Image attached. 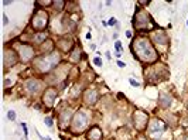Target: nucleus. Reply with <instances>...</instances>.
Masks as SVG:
<instances>
[{"label": "nucleus", "mask_w": 188, "mask_h": 140, "mask_svg": "<svg viewBox=\"0 0 188 140\" xmlns=\"http://www.w3.org/2000/svg\"><path fill=\"white\" fill-rule=\"evenodd\" d=\"M132 48H133V55L142 62L156 64L157 60H158V52L156 51V48L153 45V42L150 41V38L147 37L134 38Z\"/></svg>", "instance_id": "1"}, {"label": "nucleus", "mask_w": 188, "mask_h": 140, "mask_svg": "<svg viewBox=\"0 0 188 140\" xmlns=\"http://www.w3.org/2000/svg\"><path fill=\"white\" fill-rule=\"evenodd\" d=\"M61 62V52L58 50L50 52V54H42L38 58H34L33 64L40 74H48L50 71L60 65Z\"/></svg>", "instance_id": "2"}, {"label": "nucleus", "mask_w": 188, "mask_h": 140, "mask_svg": "<svg viewBox=\"0 0 188 140\" xmlns=\"http://www.w3.org/2000/svg\"><path fill=\"white\" fill-rule=\"evenodd\" d=\"M89 122H91V112L89 110H85V109H78L75 110L72 117V122H71V132L75 133V135H79V133H83L85 130L89 129Z\"/></svg>", "instance_id": "3"}, {"label": "nucleus", "mask_w": 188, "mask_h": 140, "mask_svg": "<svg viewBox=\"0 0 188 140\" xmlns=\"http://www.w3.org/2000/svg\"><path fill=\"white\" fill-rule=\"evenodd\" d=\"M167 123H165L163 119L160 117H153L150 119V123H149V126H147V136H149V139L152 140H163V136L167 133Z\"/></svg>", "instance_id": "4"}, {"label": "nucleus", "mask_w": 188, "mask_h": 140, "mask_svg": "<svg viewBox=\"0 0 188 140\" xmlns=\"http://www.w3.org/2000/svg\"><path fill=\"white\" fill-rule=\"evenodd\" d=\"M133 26L140 31H149L152 28H156V24H154V20L152 19V16L140 9L134 13Z\"/></svg>", "instance_id": "5"}, {"label": "nucleus", "mask_w": 188, "mask_h": 140, "mask_svg": "<svg viewBox=\"0 0 188 140\" xmlns=\"http://www.w3.org/2000/svg\"><path fill=\"white\" fill-rule=\"evenodd\" d=\"M48 21H50V14L47 13L45 10L38 9L33 13L31 17V28L38 33V31H47L48 27Z\"/></svg>", "instance_id": "6"}, {"label": "nucleus", "mask_w": 188, "mask_h": 140, "mask_svg": "<svg viewBox=\"0 0 188 140\" xmlns=\"http://www.w3.org/2000/svg\"><path fill=\"white\" fill-rule=\"evenodd\" d=\"M132 120H133V127L139 133H143V132L147 130V126L150 123V116L146 110L143 109H136L133 112V116H132Z\"/></svg>", "instance_id": "7"}, {"label": "nucleus", "mask_w": 188, "mask_h": 140, "mask_svg": "<svg viewBox=\"0 0 188 140\" xmlns=\"http://www.w3.org/2000/svg\"><path fill=\"white\" fill-rule=\"evenodd\" d=\"M161 70H165V65L163 64H152L144 72H150V74H146V81L150 82V84H157L160 81L165 79L167 78V74H161Z\"/></svg>", "instance_id": "8"}, {"label": "nucleus", "mask_w": 188, "mask_h": 140, "mask_svg": "<svg viewBox=\"0 0 188 140\" xmlns=\"http://www.w3.org/2000/svg\"><path fill=\"white\" fill-rule=\"evenodd\" d=\"M17 54L20 61L23 62H30V61H34L36 58V50L31 44H27V42H20L17 47Z\"/></svg>", "instance_id": "9"}, {"label": "nucleus", "mask_w": 188, "mask_h": 140, "mask_svg": "<svg viewBox=\"0 0 188 140\" xmlns=\"http://www.w3.org/2000/svg\"><path fill=\"white\" fill-rule=\"evenodd\" d=\"M44 88V82L40 79H37V78H30L24 82V91L26 93H28L30 96H36L38 93L42 91Z\"/></svg>", "instance_id": "10"}, {"label": "nucleus", "mask_w": 188, "mask_h": 140, "mask_svg": "<svg viewBox=\"0 0 188 140\" xmlns=\"http://www.w3.org/2000/svg\"><path fill=\"white\" fill-rule=\"evenodd\" d=\"M58 96V89L54 88V86H48L42 91V96H41V102L44 106H47L48 109L54 107L55 99Z\"/></svg>", "instance_id": "11"}, {"label": "nucleus", "mask_w": 188, "mask_h": 140, "mask_svg": "<svg viewBox=\"0 0 188 140\" xmlns=\"http://www.w3.org/2000/svg\"><path fill=\"white\" fill-rule=\"evenodd\" d=\"M74 113L75 112L71 107H65V109H62L60 112V115H58V126H60L61 130H67L68 127H71Z\"/></svg>", "instance_id": "12"}, {"label": "nucleus", "mask_w": 188, "mask_h": 140, "mask_svg": "<svg viewBox=\"0 0 188 140\" xmlns=\"http://www.w3.org/2000/svg\"><path fill=\"white\" fill-rule=\"evenodd\" d=\"M3 60H5V71H7V70H10L11 67L16 65L20 58H18V54L16 50L6 47L5 52H3Z\"/></svg>", "instance_id": "13"}, {"label": "nucleus", "mask_w": 188, "mask_h": 140, "mask_svg": "<svg viewBox=\"0 0 188 140\" xmlns=\"http://www.w3.org/2000/svg\"><path fill=\"white\" fill-rule=\"evenodd\" d=\"M82 101H83V103H85V106H88V107L95 106L96 102L99 101V92H98L95 88L85 89V92L82 93Z\"/></svg>", "instance_id": "14"}, {"label": "nucleus", "mask_w": 188, "mask_h": 140, "mask_svg": "<svg viewBox=\"0 0 188 140\" xmlns=\"http://www.w3.org/2000/svg\"><path fill=\"white\" fill-rule=\"evenodd\" d=\"M150 40H153V42L157 44L158 47H161V45L167 47V45H168V42H170L167 33H165L164 30H161V28H157V30L153 31L152 36H150Z\"/></svg>", "instance_id": "15"}, {"label": "nucleus", "mask_w": 188, "mask_h": 140, "mask_svg": "<svg viewBox=\"0 0 188 140\" xmlns=\"http://www.w3.org/2000/svg\"><path fill=\"white\" fill-rule=\"evenodd\" d=\"M55 45L60 52H71L74 50V40L69 37H62L57 41Z\"/></svg>", "instance_id": "16"}, {"label": "nucleus", "mask_w": 188, "mask_h": 140, "mask_svg": "<svg viewBox=\"0 0 188 140\" xmlns=\"http://www.w3.org/2000/svg\"><path fill=\"white\" fill-rule=\"evenodd\" d=\"M157 102H158L160 109L167 110V109L171 106V103H173V96H171L168 92H164V91H163V92L158 93V99H157Z\"/></svg>", "instance_id": "17"}, {"label": "nucleus", "mask_w": 188, "mask_h": 140, "mask_svg": "<svg viewBox=\"0 0 188 140\" xmlns=\"http://www.w3.org/2000/svg\"><path fill=\"white\" fill-rule=\"evenodd\" d=\"M88 140H103V132L99 126H91L86 132Z\"/></svg>", "instance_id": "18"}, {"label": "nucleus", "mask_w": 188, "mask_h": 140, "mask_svg": "<svg viewBox=\"0 0 188 140\" xmlns=\"http://www.w3.org/2000/svg\"><path fill=\"white\" fill-rule=\"evenodd\" d=\"M48 40V33L47 31H38V33H34V36L31 37V41L37 45H42L44 42Z\"/></svg>", "instance_id": "19"}, {"label": "nucleus", "mask_w": 188, "mask_h": 140, "mask_svg": "<svg viewBox=\"0 0 188 140\" xmlns=\"http://www.w3.org/2000/svg\"><path fill=\"white\" fill-rule=\"evenodd\" d=\"M81 55H82V51H81V47H75L71 54H69V61L72 62V64H78L79 61H81Z\"/></svg>", "instance_id": "20"}, {"label": "nucleus", "mask_w": 188, "mask_h": 140, "mask_svg": "<svg viewBox=\"0 0 188 140\" xmlns=\"http://www.w3.org/2000/svg\"><path fill=\"white\" fill-rule=\"evenodd\" d=\"M55 44H54V41H52V40H51V38H48V40H47L45 42H44V44H42L41 47H40V51L42 52V54H44V52H45V54H50V52H52V51H55Z\"/></svg>", "instance_id": "21"}, {"label": "nucleus", "mask_w": 188, "mask_h": 140, "mask_svg": "<svg viewBox=\"0 0 188 140\" xmlns=\"http://www.w3.org/2000/svg\"><path fill=\"white\" fill-rule=\"evenodd\" d=\"M17 78H18V76L16 74H14L13 76H10V75L6 74L5 75V88L7 89V88H10V86H13V85L17 82Z\"/></svg>", "instance_id": "22"}, {"label": "nucleus", "mask_w": 188, "mask_h": 140, "mask_svg": "<svg viewBox=\"0 0 188 140\" xmlns=\"http://www.w3.org/2000/svg\"><path fill=\"white\" fill-rule=\"evenodd\" d=\"M165 123H167V126H171L174 127L177 123H178V117H177V115H173V113H170V115H165Z\"/></svg>", "instance_id": "23"}, {"label": "nucleus", "mask_w": 188, "mask_h": 140, "mask_svg": "<svg viewBox=\"0 0 188 140\" xmlns=\"http://www.w3.org/2000/svg\"><path fill=\"white\" fill-rule=\"evenodd\" d=\"M81 89L82 88H81L78 84H75L72 88H71V91H69V96L72 99H78L79 96H81Z\"/></svg>", "instance_id": "24"}, {"label": "nucleus", "mask_w": 188, "mask_h": 140, "mask_svg": "<svg viewBox=\"0 0 188 140\" xmlns=\"http://www.w3.org/2000/svg\"><path fill=\"white\" fill-rule=\"evenodd\" d=\"M65 5H67V3H65L64 0H58V2H52V9L55 10V11H61V10L64 9L65 7Z\"/></svg>", "instance_id": "25"}, {"label": "nucleus", "mask_w": 188, "mask_h": 140, "mask_svg": "<svg viewBox=\"0 0 188 140\" xmlns=\"http://www.w3.org/2000/svg\"><path fill=\"white\" fill-rule=\"evenodd\" d=\"M123 54V48H122V42L120 41H115V57L120 58Z\"/></svg>", "instance_id": "26"}, {"label": "nucleus", "mask_w": 188, "mask_h": 140, "mask_svg": "<svg viewBox=\"0 0 188 140\" xmlns=\"http://www.w3.org/2000/svg\"><path fill=\"white\" fill-rule=\"evenodd\" d=\"M16 117H17V113H16V110H13V109L7 110V120L14 122V120H16Z\"/></svg>", "instance_id": "27"}, {"label": "nucleus", "mask_w": 188, "mask_h": 140, "mask_svg": "<svg viewBox=\"0 0 188 140\" xmlns=\"http://www.w3.org/2000/svg\"><path fill=\"white\" fill-rule=\"evenodd\" d=\"M44 125L48 126V127L54 126V119H52V116H45V117H44Z\"/></svg>", "instance_id": "28"}, {"label": "nucleus", "mask_w": 188, "mask_h": 140, "mask_svg": "<svg viewBox=\"0 0 188 140\" xmlns=\"http://www.w3.org/2000/svg\"><path fill=\"white\" fill-rule=\"evenodd\" d=\"M20 126H21V129H23L24 137H26V140H27L28 139V127H27V123H26V122H21V123H20Z\"/></svg>", "instance_id": "29"}, {"label": "nucleus", "mask_w": 188, "mask_h": 140, "mask_svg": "<svg viewBox=\"0 0 188 140\" xmlns=\"http://www.w3.org/2000/svg\"><path fill=\"white\" fill-rule=\"evenodd\" d=\"M129 82H130V85H132L133 88H140V82L136 81L134 78H129Z\"/></svg>", "instance_id": "30"}, {"label": "nucleus", "mask_w": 188, "mask_h": 140, "mask_svg": "<svg viewBox=\"0 0 188 140\" xmlns=\"http://www.w3.org/2000/svg\"><path fill=\"white\" fill-rule=\"evenodd\" d=\"M93 64H95L96 67H102V65H103L101 57H95V58H93Z\"/></svg>", "instance_id": "31"}, {"label": "nucleus", "mask_w": 188, "mask_h": 140, "mask_svg": "<svg viewBox=\"0 0 188 140\" xmlns=\"http://www.w3.org/2000/svg\"><path fill=\"white\" fill-rule=\"evenodd\" d=\"M108 24H109V26H116V24H118V20H116L115 17H110L109 21H108Z\"/></svg>", "instance_id": "32"}, {"label": "nucleus", "mask_w": 188, "mask_h": 140, "mask_svg": "<svg viewBox=\"0 0 188 140\" xmlns=\"http://www.w3.org/2000/svg\"><path fill=\"white\" fill-rule=\"evenodd\" d=\"M136 140H149V137H147L146 135H143V133H139V136H137V139Z\"/></svg>", "instance_id": "33"}, {"label": "nucleus", "mask_w": 188, "mask_h": 140, "mask_svg": "<svg viewBox=\"0 0 188 140\" xmlns=\"http://www.w3.org/2000/svg\"><path fill=\"white\" fill-rule=\"evenodd\" d=\"M116 64H118V67H119V68H124V67H126V62H123V61H120V60L116 61Z\"/></svg>", "instance_id": "34"}, {"label": "nucleus", "mask_w": 188, "mask_h": 140, "mask_svg": "<svg viewBox=\"0 0 188 140\" xmlns=\"http://www.w3.org/2000/svg\"><path fill=\"white\" fill-rule=\"evenodd\" d=\"M177 140H188V133H184V135H181Z\"/></svg>", "instance_id": "35"}, {"label": "nucleus", "mask_w": 188, "mask_h": 140, "mask_svg": "<svg viewBox=\"0 0 188 140\" xmlns=\"http://www.w3.org/2000/svg\"><path fill=\"white\" fill-rule=\"evenodd\" d=\"M3 24H5V26L9 24V19H7V16H3Z\"/></svg>", "instance_id": "36"}, {"label": "nucleus", "mask_w": 188, "mask_h": 140, "mask_svg": "<svg viewBox=\"0 0 188 140\" xmlns=\"http://www.w3.org/2000/svg\"><path fill=\"white\" fill-rule=\"evenodd\" d=\"M13 3V0H3V5L5 6H9V5H11Z\"/></svg>", "instance_id": "37"}, {"label": "nucleus", "mask_w": 188, "mask_h": 140, "mask_svg": "<svg viewBox=\"0 0 188 140\" xmlns=\"http://www.w3.org/2000/svg\"><path fill=\"white\" fill-rule=\"evenodd\" d=\"M85 37H86V40H89V41H91V40H92V34L91 33H86V36H85Z\"/></svg>", "instance_id": "38"}, {"label": "nucleus", "mask_w": 188, "mask_h": 140, "mask_svg": "<svg viewBox=\"0 0 188 140\" xmlns=\"http://www.w3.org/2000/svg\"><path fill=\"white\" fill-rule=\"evenodd\" d=\"M126 37H127V38H132V31H126Z\"/></svg>", "instance_id": "39"}, {"label": "nucleus", "mask_w": 188, "mask_h": 140, "mask_svg": "<svg viewBox=\"0 0 188 140\" xmlns=\"http://www.w3.org/2000/svg\"><path fill=\"white\" fill-rule=\"evenodd\" d=\"M118 37H119V34H118V33H115L113 36H112V38H113V40H118Z\"/></svg>", "instance_id": "40"}, {"label": "nucleus", "mask_w": 188, "mask_h": 140, "mask_svg": "<svg viewBox=\"0 0 188 140\" xmlns=\"http://www.w3.org/2000/svg\"><path fill=\"white\" fill-rule=\"evenodd\" d=\"M91 50L92 51H95V50H96V45H95V44H91Z\"/></svg>", "instance_id": "41"}, {"label": "nucleus", "mask_w": 188, "mask_h": 140, "mask_svg": "<svg viewBox=\"0 0 188 140\" xmlns=\"http://www.w3.org/2000/svg\"><path fill=\"white\" fill-rule=\"evenodd\" d=\"M105 55H106V58H108V60H110V52H109V51H106Z\"/></svg>", "instance_id": "42"}, {"label": "nucleus", "mask_w": 188, "mask_h": 140, "mask_svg": "<svg viewBox=\"0 0 188 140\" xmlns=\"http://www.w3.org/2000/svg\"><path fill=\"white\" fill-rule=\"evenodd\" d=\"M102 26H103V27H108L109 24H108V21H102Z\"/></svg>", "instance_id": "43"}, {"label": "nucleus", "mask_w": 188, "mask_h": 140, "mask_svg": "<svg viewBox=\"0 0 188 140\" xmlns=\"http://www.w3.org/2000/svg\"><path fill=\"white\" fill-rule=\"evenodd\" d=\"M45 140H51V137H45Z\"/></svg>", "instance_id": "44"}, {"label": "nucleus", "mask_w": 188, "mask_h": 140, "mask_svg": "<svg viewBox=\"0 0 188 140\" xmlns=\"http://www.w3.org/2000/svg\"><path fill=\"white\" fill-rule=\"evenodd\" d=\"M187 26H188V20H187Z\"/></svg>", "instance_id": "45"}]
</instances>
